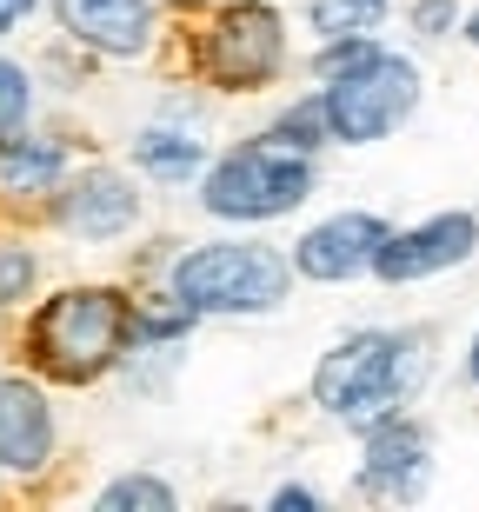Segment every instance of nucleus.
Returning a JSON list of instances; mask_svg holds the SVG:
<instances>
[{
    "mask_svg": "<svg viewBox=\"0 0 479 512\" xmlns=\"http://www.w3.org/2000/svg\"><path fill=\"white\" fill-rule=\"evenodd\" d=\"M426 346H433L426 326H360V333H346V340H333L320 353L307 393L320 413H333L353 433H366L373 419L400 413L406 399L420 393L426 366H433Z\"/></svg>",
    "mask_w": 479,
    "mask_h": 512,
    "instance_id": "nucleus-1",
    "label": "nucleus"
},
{
    "mask_svg": "<svg viewBox=\"0 0 479 512\" xmlns=\"http://www.w3.org/2000/svg\"><path fill=\"white\" fill-rule=\"evenodd\" d=\"M167 286L200 320H260L287 306L293 253L267 247V240H200L173 260Z\"/></svg>",
    "mask_w": 479,
    "mask_h": 512,
    "instance_id": "nucleus-2",
    "label": "nucleus"
},
{
    "mask_svg": "<svg viewBox=\"0 0 479 512\" xmlns=\"http://www.w3.org/2000/svg\"><path fill=\"white\" fill-rule=\"evenodd\" d=\"M27 353L47 380L94 386L127 353V293L120 286H60L27 320Z\"/></svg>",
    "mask_w": 479,
    "mask_h": 512,
    "instance_id": "nucleus-3",
    "label": "nucleus"
},
{
    "mask_svg": "<svg viewBox=\"0 0 479 512\" xmlns=\"http://www.w3.org/2000/svg\"><path fill=\"white\" fill-rule=\"evenodd\" d=\"M313 187H320L313 153L273 147L267 133H260V140L227 147L220 160L200 167V213L227 220V227H267V220H287V213L307 207Z\"/></svg>",
    "mask_w": 479,
    "mask_h": 512,
    "instance_id": "nucleus-4",
    "label": "nucleus"
},
{
    "mask_svg": "<svg viewBox=\"0 0 479 512\" xmlns=\"http://www.w3.org/2000/svg\"><path fill=\"white\" fill-rule=\"evenodd\" d=\"M193 67L220 94H260L287 67V20L267 0H227L193 34Z\"/></svg>",
    "mask_w": 479,
    "mask_h": 512,
    "instance_id": "nucleus-5",
    "label": "nucleus"
},
{
    "mask_svg": "<svg viewBox=\"0 0 479 512\" xmlns=\"http://www.w3.org/2000/svg\"><path fill=\"white\" fill-rule=\"evenodd\" d=\"M320 107L340 147H373L386 133H400L420 107V67L393 47H380L373 60H360L353 74L320 80Z\"/></svg>",
    "mask_w": 479,
    "mask_h": 512,
    "instance_id": "nucleus-6",
    "label": "nucleus"
},
{
    "mask_svg": "<svg viewBox=\"0 0 479 512\" xmlns=\"http://www.w3.org/2000/svg\"><path fill=\"white\" fill-rule=\"evenodd\" d=\"M479 253V213L453 207V213H433V220H413V227H393L373 253V280L386 286H413V280H433V273H453Z\"/></svg>",
    "mask_w": 479,
    "mask_h": 512,
    "instance_id": "nucleus-7",
    "label": "nucleus"
},
{
    "mask_svg": "<svg viewBox=\"0 0 479 512\" xmlns=\"http://www.w3.org/2000/svg\"><path fill=\"white\" fill-rule=\"evenodd\" d=\"M366 453H360V493L366 499H420L426 479H433V433L406 413H386L366 426Z\"/></svg>",
    "mask_w": 479,
    "mask_h": 512,
    "instance_id": "nucleus-8",
    "label": "nucleus"
},
{
    "mask_svg": "<svg viewBox=\"0 0 479 512\" xmlns=\"http://www.w3.org/2000/svg\"><path fill=\"white\" fill-rule=\"evenodd\" d=\"M54 227L74 233L80 247H107V240H120V233L140 227V187L120 167H87V173H74V180H60Z\"/></svg>",
    "mask_w": 479,
    "mask_h": 512,
    "instance_id": "nucleus-9",
    "label": "nucleus"
},
{
    "mask_svg": "<svg viewBox=\"0 0 479 512\" xmlns=\"http://www.w3.org/2000/svg\"><path fill=\"white\" fill-rule=\"evenodd\" d=\"M386 233H393V227H386L380 213H360V207L326 213L320 227H307L300 240H293V273H300V280H320V286L366 280Z\"/></svg>",
    "mask_w": 479,
    "mask_h": 512,
    "instance_id": "nucleus-10",
    "label": "nucleus"
},
{
    "mask_svg": "<svg viewBox=\"0 0 479 512\" xmlns=\"http://www.w3.org/2000/svg\"><path fill=\"white\" fill-rule=\"evenodd\" d=\"M54 406H47V386L27 380V373H0V473H40L54 459Z\"/></svg>",
    "mask_w": 479,
    "mask_h": 512,
    "instance_id": "nucleus-11",
    "label": "nucleus"
},
{
    "mask_svg": "<svg viewBox=\"0 0 479 512\" xmlns=\"http://www.w3.org/2000/svg\"><path fill=\"white\" fill-rule=\"evenodd\" d=\"M60 27L114 60H140L154 47V0H54Z\"/></svg>",
    "mask_w": 479,
    "mask_h": 512,
    "instance_id": "nucleus-12",
    "label": "nucleus"
},
{
    "mask_svg": "<svg viewBox=\"0 0 479 512\" xmlns=\"http://www.w3.org/2000/svg\"><path fill=\"white\" fill-rule=\"evenodd\" d=\"M60 180H67V140H54V133H14L0 147V193L40 200V193H60Z\"/></svg>",
    "mask_w": 479,
    "mask_h": 512,
    "instance_id": "nucleus-13",
    "label": "nucleus"
},
{
    "mask_svg": "<svg viewBox=\"0 0 479 512\" xmlns=\"http://www.w3.org/2000/svg\"><path fill=\"white\" fill-rule=\"evenodd\" d=\"M134 167L147 173V180H160V187H187V180H200V167H207V147H200L187 127H140L134 133Z\"/></svg>",
    "mask_w": 479,
    "mask_h": 512,
    "instance_id": "nucleus-14",
    "label": "nucleus"
},
{
    "mask_svg": "<svg viewBox=\"0 0 479 512\" xmlns=\"http://www.w3.org/2000/svg\"><path fill=\"white\" fill-rule=\"evenodd\" d=\"M393 14V0H307V20L320 40L340 34H380V20Z\"/></svg>",
    "mask_w": 479,
    "mask_h": 512,
    "instance_id": "nucleus-15",
    "label": "nucleus"
},
{
    "mask_svg": "<svg viewBox=\"0 0 479 512\" xmlns=\"http://www.w3.org/2000/svg\"><path fill=\"white\" fill-rule=\"evenodd\" d=\"M267 140H273V147H293V153H320L326 140H333L320 94H307V100H293V107H280V114H273V127H267Z\"/></svg>",
    "mask_w": 479,
    "mask_h": 512,
    "instance_id": "nucleus-16",
    "label": "nucleus"
},
{
    "mask_svg": "<svg viewBox=\"0 0 479 512\" xmlns=\"http://www.w3.org/2000/svg\"><path fill=\"white\" fill-rule=\"evenodd\" d=\"M173 486L160 473H120V479H107L100 486V506L107 512H173Z\"/></svg>",
    "mask_w": 479,
    "mask_h": 512,
    "instance_id": "nucleus-17",
    "label": "nucleus"
},
{
    "mask_svg": "<svg viewBox=\"0 0 479 512\" xmlns=\"http://www.w3.org/2000/svg\"><path fill=\"white\" fill-rule=\"evenodd\" d=\"M27 120H34V74H27L20 60L0 54V147H7L14 133H27Z\"/></svg>",
    "mask_w": 479,
    "mask_h": 512,
    "instance_id": "nucleus-18",
    "label": "nucleus"
},
{
    "mask_svg": "<svg viewBox=\"0 0 479 512\" xmlns=\"http://www.w3.org/2000/svg\"><path fill=\"white\" fill-rule=\"evenodd\" d=\"M380 54V34H340V40H320L313 47V74L320 80H340V74H353L360 60H373Z\"/></svg>",
    "mask_w": 479,
    "mask_h": 512,
    "instance_id": "nucleus-19",
    "label": "nucleus"
},
{
    "mask_svg": "<svg viewBox=\"0 0 479 512\" xmlns=\"http://www.w3.org/2000/svg\"><path fill=\"white\" fill-rule=\"evenodd\" d=\"M34 280H40L34 247H20V240H0V306H20L27 293H34Z\"/></svg>",
    "mask_w": 479,
    "mask_h": 512,
    "instance_id": "nucleus-20",
    "label": "nucleus"
},
{
    "mask_svg": "<svg viewBox=\"0 0 479 512\" xmlns=\"http://www.w3.org/2000/svg\"><path fill=\"white\" fill-rule=\"evenodd\" d=\"M406 14H413V34L420 40H446L460 27V0H413Z\"/></svg>",
    "mask_w": 479,
    "mask_h": 512,
    "instance_id": "nucleus-21",
    "label": "nucleus"
},
{
    "mask_svg": "<svg viewBox=\"0 0 479 512\" xmlns=\"http://www.w3.org/2000/svg\"><path fill=\"white\" fill-rule=\"evenodd\" d=\"M273 512H320V493H307V486H280V493H273Z\"/></svg>",
    "mask_w": 479,
    "mask_h": 512,
    "instance_id": "nucleus-22",
    "label": "nucleus"
},
{
    "mask_svg": "<svg viewBox=\"0 0 479 512\" xmlns=\"http://www.w3.org/2000/svg\"><path fill=\"white\" fill-rule=\"evenodd\" d=\"M34 7H40V0H0V34H14V27L34 14Z\"/></svg>",
    "mask_w": 479,
    "mask_h": 512,
    "instance_id": "nucleus-23",
    "label": "nucleus"
},
{
    "mask_svg": "<svg viewBox=\"0 0 479 512\" xmlns=\"http://www.w3.org/2000/svg\"><path fill=\"white\" fill-rule=\"evenodd\" d=\"M466 380L479 386V326H473V346H466Z\"/></svg>",
    "mask_w": 479,
    "mask_h": 512,
    "instance_id": "nucleus-24",
    "label": "nucleus"
},
{
    "mask_svg": "<svg viewBox=\"0 0 479 512\" xmlns=\"http://www.w3.org/2000/svg\"><path fill=\"white\" fill-rule=\"evenodd\" d=\"M460 34H466V40H473V47H479V7H473V14L460 20Z\"/></svg>",
    "mask_w": 479,
    "mask_h": 512,
    "instance_id": "nucleus-25",
    "label": "nucleus"
}]
</instances>
